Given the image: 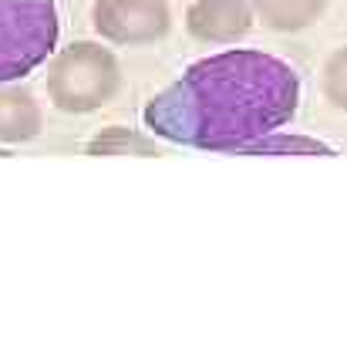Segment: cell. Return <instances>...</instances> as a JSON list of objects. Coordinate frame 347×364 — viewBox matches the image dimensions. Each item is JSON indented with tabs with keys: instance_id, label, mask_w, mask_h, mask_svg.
<instances>
[{
	"instance_id": "obj_1",
	"label": "cell",
	"mask_w": 347,
	"mask_h": 364,
	"mask_svg": "<svg viewBox=\"0 0 347 364\" xmlns=\"http://www.w3.org/2000/svg\"><path fill=\"white\" fill-rule=\"evenodd\" d=\"M300 75L263 51H223L186 68L145 105V125L176 145L243 152L297 115Z\"/></svg>"
},
{
	"instance_id": "obj_2",
	"label": "cell",
	"mask_w": 347,
	"mask_h": 364,
	"mask_svg": "<svg viewBox=\"0 0 347 364\" xmlns=\"http://www.w3.org/2000/svg\"><path fill=\"white\" fill-rule=\"evenodd\" d=\"M122 85L118 58L95 41H75L48 65V98L68 115H88L115 98Z\"/></svg>"
},
{
	"instance_id": "obj_3",
	"label": "cell",
	"mask_w": 347,
	"mask_h": 364,
	"mask_svg": "<svg viewBox=\"0 0 347 364\" xmlns=\"http://www.w3.org/2000/svg\"><path fill=\"white\" fill-rule=\"evenodd\" d=\"M54 0H0V85L21 81L58 48Z\"/></svg>"
},
{
	"instance_id": "obj_4",
	"label": "cell",
	"mask_w": 347,
	"mask_h": 364,
	"mask_svg": "<svg viewBox=\"0 0 347 364\" xmlns=\"http://www.w3.org/2000/svg\"><path fill=\"white\" fill-rule=\"evenodd\" d=\"M91 24L112 44L142 48L166 38L172 27V14L166 0H95Z\"/></svg>"
},
{
	"instance_id": "obj_5",
	"label": "cell",
	"mask_w": 347,
	"mask_h": 364,
	"mask_svg": "<svg viewBox=\"0 0 347 364\" xmlns=\"http://www.w3.org/2000/svg\"><path fill=\"white\" fill-rule=\"evenodd\" d=\"M186 27L203 44H236L253 31V7L246 0H196Z\"/></svg>"
},
{
	"instance_id": "obj_6",
	"label": "cell",
	"mask_w": 347,
	"mask_h": 364,
	"mask_svg": "<svg viewBox=\"0 0 347 364\" xmlns=\"http://www.w3.org/2000/svg\"><path fill=\"white\" fill-rule=\"evenodd\" d=\"M41 125H44V115L34 91L21 88L14 81L0 85V142H31L41 135Z\"/></svg>"
},
{
	"instance_id": "obj_7",
	"label": "cell",
	"mask_w": 347,
	"mask_h": 364,
	"mask_svg": "<svg viewBox=\"0 0 347 364\" xmlns=\"http://www.w3.org/2000/svg\"><path fill=\"white\" fill-rule=\"evenodd\" d=\"M331 0H253L263 24L273 31H304L310 27Z\"/></svg>"
},
{
	"instance_id": "obj_8",
	"label": "cell",
	"mask_w": 347,
	"mask_h": 364,
	"mask_svg": "<svg viewBox=\"0 0 347 364\" xmlns=\"http://www.w3.org/2000/svg\"><path fill=\"white\" fill-rule=\"evenodd\" d=\"M88 156H159V145L155 139H145L139 132L112 125L88 142Z\"/></svg>"
},
{
	"instance_id": "obj_9",
	"label": "cell",
	"mask_w": 347,
	"mask_h": 364,
	"mask_svg": "<svg viewBox=\"0 0 347 364\" xmlns=\"http://www.w3.org/2000/svg\"><path fill=\"white\" fill-rule=\"evenodd\" d=\"M243 152H324V156H331V149L324 142H317V139H300V135H277V132H270V135H263V139H257L253 145H246Z\"/></svg>"
},
{
	"instance_id": "obj_10",
	"label": "cell",
	"mask_w": 347,
	"mask_h": 364,
	"mask_svg": "<svg viewBox=\"0 0 347 364\" xmlns=\"http://www.w3.org/2000/svg\"><path fill=\"white\" fill-rule=\"evenodd\" d=\"M324 91L337 108L347 112V48L331 54V61L324 68Z\"/></svg>"
}]
</instances>
